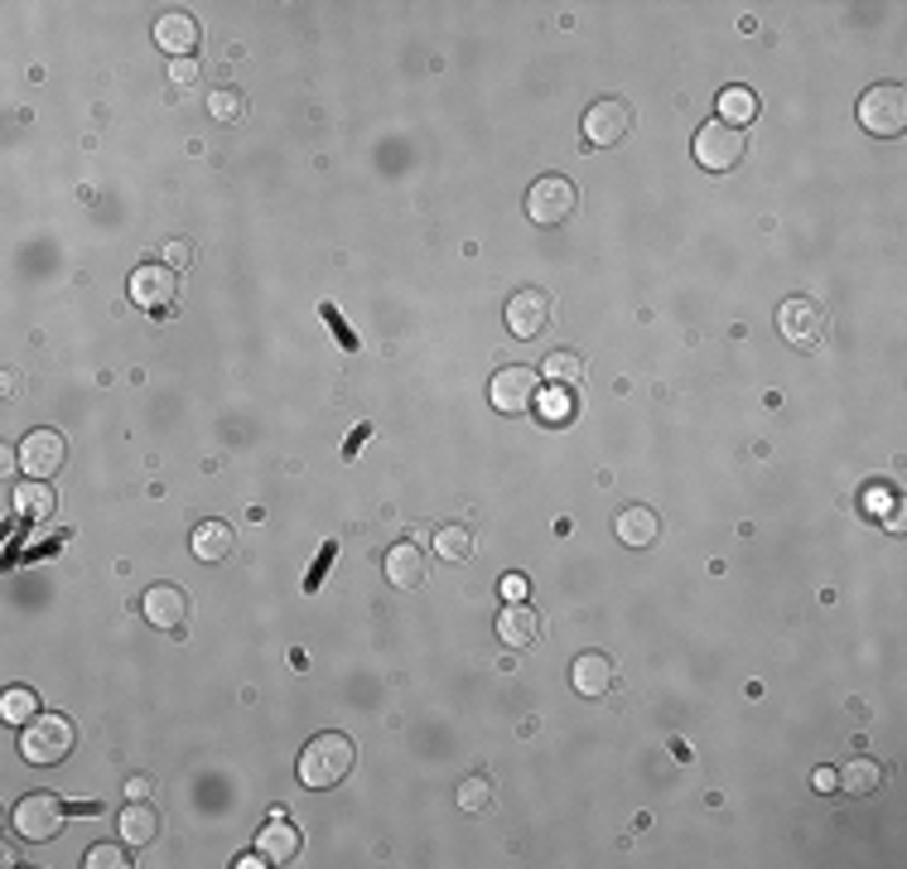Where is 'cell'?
Instances as JSON below:
<instances>
[{
  "instance_id": "6da1fadb",
  "label": "cell",
  "mask_w": 907,
  "mask_h": 869,
  "mask_svg": "<svg viewBox=\"0 0 907 869\" xmlns=\"http://www.w3.org/2000/svg\"><path fill=\"white\" fill-rule=\"evenodd\" d=\"M353 763H357V744L348 739V734L329 730V734H315V739L299 749L295 773H299V787H309V793H329V787H339L343 778L353 773Z\"/></svg>"
},
{
  "instance_id": "7a4b0ae2",
  "label": "cell",
  "mask_w": 907,
  "mask_h": 869,
  "mask_svg": "<svg viewBox=\"0 0 907 869\" xmlns=\"http://www.w3.org/2000/svg\"><path fill=\"white\" fill-rule=\"evenodd\" d=\"M73 744H77V730H73V720L69 715H39L25 724V734H20V759L25 763H35V768H59L63 759L73 754Z\"/></svg>"
},
{
  "instance_id": "3957f363",
  "label": "cell",
  "mask_w": 907,
  "mask_h": 869,
  "mask_svg": "<svg viewBox=\"0 0 907 869\" xmlns=\"http://www.w3.org/2000/svg\"><path fill=\"white\" fill-rule=\"evenodd\" d=\"M536 396H541V372H536V367H522V363L498 367L488 382V401L498 416H526V411L536 406Z\"/></svg>"
},
{
  "instance_id": "277c9868",
  "label": "cell",
  "mask_w": 907,
  "mask_h": 869,
  "mask_svg": "<svg viewBox=\"0 0 907 869\" xmlns=\"http://www.w3.org/2000/svg\"><path fill=\"white\" fill-rule=\"evenodd\" d=\"M859 126H865L869 136H883V140L903 136V126H907V93H903V83L869 87V93L859 97Z\"/></svg>"
},
{
  "instance_id": "5b68a950",
  "label": "cell",
  "mask_w": 907,
  "mask_h": 869,
  "mask_svg": "<svg viewBox=\"0 0 907 869\" xmlns=\"http://www.w3.org/2000/svg\"><path fill=\"white\" fill-rule=\"evenodd\" d=\"M575 208H579V188L565 174H541V180L526 188V218L536 228H560Z\"/></svg>"
},
{
  "instance_id": "8992f818",
  "label": "cell",
  "mask_w": 907,
  "mask_h": 869,
  "mask_svg": "<svg viewBox=\"0 0 907 869\" xmlns=\"http://www.w3.org/2000/svg\"><path fill=\"white\" fill-rule=\"evenodd\" d=\"M73 811L63 807L53 793H29V797H20L15 801V835L20 841H29V845H44V841H53V835L63 831V821H69Z\"/></svg>"
},
{
  "instance_id": "52a82bcc",
  "label": "cell",
  "mask_w": 907,
  "mask_h": 869,
  "mask_svg": "<svg viewBox=\"0 0 907 869\" xmlns=\"http://www.w3.org/2000/svg\"><path fill=\"white\" fill-rule=\"evenodd\" d=\"M126 290H131V305H140L145 315L164 319L174 309V299H179V276L164 261H140L136 271H131Z\"/></svg>"
},
{
  "instance_id": "ba28073f",
  "label": "cell",
  "mask_w": 907,
  "mask_h": 869,
  "mask_svg": "<svg viewBox=\"0 0 907 869\" xmlns=\"http://www.w3.org/2000/svg\"><path fill=\"white\" fill-rule=\"evenodd\" d=\"M744 150H748V136L734 131V126H724L720 117L704 121V126L696 131V164L710 170V174H730L734 164L744 160Z\"/></svg>"
},
{
  "instance_id": "9c48e42d",
  "label": "cell",
  "mask_w": 907,
  "mask_h": 869,
  "mask_svg": "<svg viewBox=\"0 0 907 869\" xmlns=\"http://www.w3.org/2000/svg\"><path fill=\"white\" fill-rule=\"evenodd\" d=\"M777 333L792 343V348H821L825 343V315L821 305H811V299L792 295L777 305Z\"/></svg>"
},
{
  "instance_id": "30bf717a",
  "label": "cell",
  "mask_w": 907,
  "mask_h": 869,
  "mask_svg": "<svg viewBox=\"0 0 907 869\" xmlns=\"http://www.w3.org/2000/svg\"><path fill=\"white\" fill-rule=\"evenodd\" d=\"M585 145H599V150H609V145H618L623 136L633 131V107L623 102V97H599L589 111H585Z\"/></svg>"
},
{
  "instance_id": "8fae6325",
  "label": "cell",
  "mask_w": 907,
  "mask_h": 869,
  "mask_svg": "<svg viewBox=\"0 0 907 869\" xmlns=\"http://www.w3.org/2000/svg\"><path fill=\"white\" fill-rule=\"evenodd\" d=\"M15 460L29 478H53L63 464H69V440H63L59 430H29L25 440H20Z\"/></svg>"
},
{
  "instance_id": "7c38bea8",
  "label": "cell",
  "mask_w": 907,
  "mask_h": 869,
  "mask_svg": "<svg viewBox=\"0 0 907 869\" xmlns=\"http://www.w3.org/2000/svg\"><path fill=\"white\" fill-rule=\"evenodd\" d=\"M546 325H551V295H546V290L526 285V290H517V295L507 299V333H512V339L531 343V339H541V333H546Z\"/></svg>"
},
{
  "instance_id": "4fadbf2b",
  "label": "cell",
  "mask_w": 907,
  "mask_h": 869,
  "mask_svg": "<svg viewBox=\"0 0 907 869\" xmlns=\"http://www.w3.org/2000/svg\"><path fill=\"white\" fill-rule=\"evenodd\" d=\"M569 686L585 700L609 696V690L618 686V662H613L609 652H579L575 662H569Z\"/></svg>"
},
{
  "instance_id": "5bb4252c",
  "label": "cell",
  "mask_w": 907,
  "mask_h": 869,
  "mask_svg": "<svg viewBox=\"0 0 907 869\" xmlns=\"http://www.w3.org/2000/svg\"><path fill=\"white\" fill-rule=\"evenodd\" d=\"M140 614L150 628H160V633H174V628H184V619H188V589H179V585H150L145 589V599H140Z\"/></svg>"
},
{
  "instance_id": "9a60e30c",
  "label": "cell",
  "mask_w": 907,
  "mask_h": 869,
  "mask_svg": "<svg viewBox=\"0 0 907 869\" xmlns=\"http://www.w3.org/2000/svg\"><path fill=\"white\" fill-rule=\"evenodd\" d=\"M198 39H204V29H198V20L188 15V10H164V15L155 20V44H160L170 59H194Z\"/></svg>"
},
{
  "instance_id": "2e32d148",
  "label": "cell",
  "mask_w": 907,
  "mask_h": 869,
  "mask_svg": "<svg viewBox=\"0 0 907 869\" xmlns=\"http://www.w3.org/2000/svg\"><path fill=\"white\" fill-rule=\"evenodd\" d=\"M299 845H305V835H299L295 821H285V811H271V821L261 827V835H256V850L266 855V865H290V860H299Z\"/></svg>"
},
{
  "instance_id": "e0dca14e",
  "label": "cell",
  "mask_w": 907,
  "mask_h": 869,
  "mask_svg": "<svg viewBox=\"0 0 907 869\" xmlns=\"http://www.w3.org/2000/svg\"><path fill=\"white\" fill-rule=\"evenodd\" d=\"M387 579H391V589H420L425 585V551L416 541H396L387 551Z\"/></svg>"
},
{
  "instance_id": "ac0fdd59",
  "label": "cell",
  "mask_w": 907,
  "mask_h": 869,
  "mask_svg": "<svg viewBox=\"0 0 907 869\" xmlns=\"http://www.w3.org/2000/svg\"><path fill=\"white\" fill-rule=\"evenodd\" d=\"M618 541L623 546H633V551H647L657 537H662V517H657L652 507H642V503H633V507H623L618 512Z\"/></svg>"
},
{
  "instance_id": "d6986e66",
  "label": "cell",
  "mask_w": 907,
  "mask_h": 869,
  "mask_svg": "<svg viewBox=\"0 0 907 869\" xmlns=\"http://www.w3.org/2000/svg\"><path fill=\"white\" fill-rule=\"evenodd\" d=\"M498 633L507 648H531V642L541 638V619H536V609L522 599V604H507L498 614Z\"/></svg>"
},
{
  "instance_id": "ffe728a7",
  "label": "cell",
  "mask_w": 907,
  "mask_h": 869,
  "mask_svg": "<svg viewBox=\"0 0 907 869\" xmlns=\"http://www.w3.org/2000/svg\"><path fill=\"white\" fill-rule=\"evenodd\" d=\"M194 561H204V565H222L232 555V527L228 522H198L194 527Z\"/></svg>"
},
{
  "instance_id": "44dd1931",
  "label": "cell",
  "mask_w": 907,
  "mask_h": 869,
  "mask_svg": "<svg viewBox=\"0 0 907 869\" xmlns=\"http://www.w3.org/2000/svg\"><path fill=\"white\" fill-rule=\"evenodd\" d=\"M839 793H849V797H869V793H879L883 787V763L879 759H849L845 768H839Z\"/></svg>"
},
{
  "instance_id": "7402d4cb",
  "label": "cell",
  "mask_w": 907,
  "mask_h": 869,
  "mask_svg": "<svg viewBox=\"0 0 907 869\" xmlns=\"http://www.w3.org/2000/svg\"><path fill=\"white\" fill-rule=\"evenodd\" d=\"M53 507H59V498H53L49 478H25V484H15V512H20V517L44 522Z\"/></svg>"
},
{
  "instance_id": "603a6c76",
  "label": "cell",
  "mask_w": 907,
  "mask_h": 869,
  "mask_svg": "<svg viewBox=\"0 0 907 869\" xmlns=\"http://www.w3.org/2000/svg\"><path fill=\"white\" fill-rule=\"evenodd\" d=\"M160 835V817H155L150 801H126L121 811V841L126 845H150Z\"/></svg>"
},
{
  "instance_id": "cb8c5ba5",
  "label": "cell",
  "mask_w": 907,
  "mask_h": 869,
  "mask_svg": "<svg viewBox=\"0 0 907 869\" xmlns=\"http://www.w3.org/2000/svg\"><path fill=\"white\" fill-rule=\"evenodd\" d=\"M753 117H758V97H753V87H724V93H720V121H724V126L744 131Z\"/></svg>"
},
{
  "instance_id": "d4e9b609",
  "label": "cell",
  "mask_w": 907,
  "mask_h": 869,
  "mask_svg": "<svg viewBox=\"0 0 907 869\" xmlns=\"http://www.w3.org/2000/svg\"><path fill=\"white\" fill-rule=\"evenodd\" d=\"M0 715H5V724H20V730H25V724L39 715V696L29 686H10L5 696H0Z\"/></svg>"
},
{
  "instance_id": "484cf974",
  "label": "cell",
  "mask_w": 907,
  "mask_h": 869,
  "mask_svg": "<svg viewBox=\"0 0 907 869\" xmlns=\"http://www.w3.org/2000/svg\"><path fill=\"white\" fill-rule=\"evenodd\" d=\"M208 111H212L218 126H242V121H246V97L237 93V87H218V93L208 97Z\"/></svg>"
},
{
  "instance_id": "4316f807",
  "label": "cell",
  "mask_w": 907,
  "mask_h": 869,
  "mask_svg": "<svg viewBox=\"0 0 907 869\" xmlns=\"http://www.w3.org/2000/svg\"><path fill=\"white\" fill-rule=\"evenodd\" d=\"M492 797H498V787H492L488 773H468L458 783V811H488Z\"/></svg>"
},
{
  "instance_id": "83f0119b",
  "label": "cell",
  "mask_w": 907,
  "mask_h": 869,
  "mask_svg": "<svg viewBox=\"0 0 907 869\" xmlns=\"http://www.w3.org/2000/svg\"><path fill=\"white\" fill-rule=\"evenodd\" d=\"M541 377H551L555 387H575L579 377H585V358H579V353H569V348H560V353H551V358H546Z\"/></svg>"
},
{
  "instance_id": "f1b7e54d",
  "label": "cell",
  "mask_w": 907,
  "mask_h": 869,
  "mask_svg": "<svg viewBox=\"0 0 907 869\" xmlns=\"http://www.w3.org/2000/svg\"><path fill=\"white\" fill-rule=\"evenodd\" d=\"M536 411H541L551 426L575 416V396H569V387H541V396H536Z\"/></svg>"
},
{
  "instance_id": "f546056e",
  "label": "cell",
  "mask_w": 907,
  "mask_h": 869,
  "mask_svg": "<svg viewBox=\"0 0 907 869\" xmlns=\"http://www.w3.org/2000/svg\"><path fill=\"white\" fill-rule=\"evenodd\" d=\"M434 551H440L444 561H468V555H474V531L468 527H440Z\"/></svg>"
},
{
  "instance_id": "4dcf8cb0",
  "label": "cell",
  "mask_w": 907,
  "mask_h": 869,
  "mask_svg": "<svg viewBox=\"0 0 907 869\" xmlns=\"http://www.w3.org/2000/svg\"><path fill=\"white\" fill-rule=\"evenodd\" d=\"M83 869H131V860H126V850H121V845H93V850H87V860H83Z\"/></svg>"
},
{
  "instance_id": "1f68e13d",
  "label": "cell",
  "mask_w": 907,
  "mask_h": 869,
  "mask_svg": "<svg viewBox=\"0 0 907 869\" xmlns=\"http://www.w3.org/2000/svg\"><path fill=\"white\" fill-rule=\"evenodd\" d=\"M865 507H869V517H888V512H898V493H893L888 484L865 488Z\"/></svg>"
},
{
  "instance_id": "d6a6232c",
  "label": "cell",
  "mask_w": 907,
  "mask_h": 869,
  "mask_svg": "<svg viewBox=\"0 0 907 869\" xmlns=\"http://www.w3.org/2000/svg\"><path fill=\"white\" fill-rule=\"evenodd\" d=\"M323 325H329V333H333V339L343 343V348H348V353H357V333H353L348 325H343V315H339V309H333V305H323Z\"/></svg>"
},
{
  "instance_id": "836d02e7",
  "label": "cell",
  "mask_w": 907,
  "mask_h": 869,
  "mask_svg": "<svg viewBox=\"0 0 907 869\" xmlns=\"http://www.w3.org/2000/svg\"><path fill=\"white\" fill-rule=\"evenodd\" d=\"M170 83L194 87L198 83V59H170Z\"/></svg>"
},
{
  "instance_id": "e575fe53",
  "label": "cell",
  "mask_w": 907,
  "mask_h": 869,
  "mask_svg": "<svg viewBox=\"0 0 907 869\" xmlns=\"http://www.w3.org/2000/svg\"><path fill=\"white\" fill-rule=\"evenodd\" d=\"M188 261H194V247H188L184 237H179V242H170V247H164V266H170V271H179V266H188Z\"/></svg>"
},
{
  "instance_id": "d590c367",
  "label": "cell",
  "mask_w": 907,
  "mask_h": 869,
  "mask_svg": "<svg viewBox=\"0 0 907 869\" xmlns=\"http://www.w3.org/2000/svg\"><path fill=\"white\" fill-rule=\"evenodd\" d=\"M526 595H531V585H526L522 575H507V579H502V599H507V604H522Z\"/></svg>"
},
{
  "instance_id": "8d00e7d4",
  "label": "cell",
  "mask_w": 907,
  "mask_h": 869,
  "mask_svg": "<svg viewBox=\"0 0 907 869\" xmlns=\"http://www.w3.org/2000/svg\"><path fill=\"white\" fill-rule=\"evenodd\" d=\"M333 555H339V546L329 541V546H323V555H319V565L309 571V589H319V579H323V571H329V561H333Z\"/></svg>"
},
{
  "instance_id": "74e56055",
  "label": "cell",
  "mask_w": 907,
  "mask_h": 869,
  "mask_svg": "<svg viewBox=\"0 0 907 869\" xmlns=\"http://www.w3.org/2000/svg\"><path fill=\"white\" fill-rule=\"evenodd\" d=\"M811 787H816V793H835V787H839V778H835V768H816V778H811Z\"/></svg>"
},
{
  "instance_id": "f35d334b",
  "label": "cell",
  "mask_w": 907,
  "mask_h": 869,
  "mask_svg": "<svg viewBox=\"0 0 907 869\" xmlns=\"http://www.w3.org/2000/svg\"><path fill=\"white\" fill-rule=\"evenodd\" d=\"M150 787H155L150 778H145V773H136V778H131V783H126V797H131V801H145V797H150Z\"/></svg>"
},
{
  "instance_id": "ab89813d",
  "label": "cell",
  "mask_w": 907,
  "mask_h": 869,
  "mask_svg": "<svg viewBox=\"0 0 907 869\" xmlns=\"http://www.w3.org/2000/svg\"><path fill=\"white\" fill-rule=\"evenodd\" d=\"M367 434H372V426H357V430L348 434V444H343V460H353V454L363 450V440H367Z\"/></svg>"
},
{
  "instance_id": "60d3db41",
  "label": "cell",
  "mask_w": 907,
  "mask_h": 869,
  "mask_svg": "<svg viewBox=\"0 0 907 869\" xmlns=\"http://www.w3.org/2000/svg\"><path fill=\"white\" fill-rule=\"evenodd\" d=\"M69 811L73 817H93V811H102V807H97V801H77V807H69Z\"/></svg>"
}]
</instances>
